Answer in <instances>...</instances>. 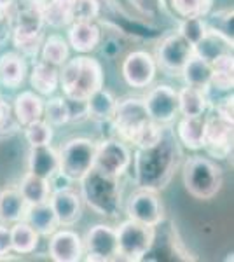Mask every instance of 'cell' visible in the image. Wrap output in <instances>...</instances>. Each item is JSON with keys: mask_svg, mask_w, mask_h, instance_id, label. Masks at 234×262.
Returning <instances> with one entry per match:
<instances>
[{"mask_svg": "<svg viewBox=\"0 0 234 262\" xmlns=\"http://www.w3.org/2000/svg\"><path fill=\"white\" fill-rule=\"evenodd\" d=\"M182 161V149L175 131L164 124L163 135L154 145L137 147L135 180L140 189L163 191L172 182Z\"/></svg>", "mask_w": 234, "mask_h": 262, "instance_id": "6da1fadb", "label": "cell"}, {"mask_svg": "<svg viewBox=\"0 0 234 262\" xmlns=\"http://www.w3.org/2000/svg\"><path fill=\"white\" fill-rule=\"evenodd\" d=\"M59 86L69 100L86 101L100 88H103V69L100 61L89 56L67 60L59 72Z\"/></svg>", "mask_w": 234, "mask_h": 262, "instance_id": "7a4b0ae2", "label": "cell"}, {"mask_svg": "<svg viewBox=\"0 0 234 262\" xmlns=\"http://www.w3.org/2000/svg\"><path fill=\"white\" fill-rule=\"evenodd\" d=\"M80 182L82 200L95 213L101 217H116L121 210V184L116 177L96 170H89Z\"/></svg>", "mask_w": 234, "mask_h": 262, "instance_id": "3957f363", "label": "cell"}, {"mask_svg": "<svg viewBox=\"0 0 234 262\" xmlns=\"http://www.w3.org/2000/svg\"><path fill=\"white\" fill-rule=\"evenodd\" d=\"M185 191L196 200H211L215 198L224 184L222 168L215 161L203 156H193L184 163L182 171Z\"/></svg>", "mask_w": 234, "mask_h": 262, "instance_id": "277c9868", "label": "cell"}, {"mask_svg": "<svg viewBox=\"0 0 234 262\" xmlns=\"http://www.w3.org/2000/svg\"><path fill=\"white\" fill-rule=\"evenodd\" d=\"M96 143L89 138L77 137L70 138L61 145L58 152L59 175L67 180L79 182L86 173L95 166Z\"/></svg>", "mask_w": 234, "mask_h": 262, "instance_id": "5b68a950", "label": "cell"}, {"mask_svg": "<svg viewBox=\"0 0 234 262\" xmlns=\"http://www.w3.org/2000/svg\"><path fill=\"white\" fill-rule=\"evenodd\" d=\"M117 255L126 260H142L154 247L156 227L127 219L116 229Z\"/></svg>", "mask_w": 234, "mask_h": 262, "instance_id": "8992f818", "label": "cell"}, {"mask_svg": "<svg viewBox=\"0 0 234 262\" xmlns=\"http://www.w3.org/2000/svg\"><path fill=\"white\" fill-rule=\"evenodd\" d=\"M145 103L140 98H126L117 101L116 111L110 122H112L116 133L121 137V140L133 143L137 135L151 122Z\"/></svg>", "mask_w": 234, "mask_h": 262, "instance_id": "52a82bcc", "label": "cell"}, {"mask_svg": "<svg viewBox=\"0 0 234 262\" xmlns=\"http://www.w3.org/2000/svg\"><path fill=\"white\" fill-rule=\"evenodd\" d=\"M194 53V48L180 33L168 35L156 51V63L169 75H180L182 69Z\"/></svg>", "mask_w": 234, "mask_h": 262, "instance_id": "ba28073f", "label": "cell"}, {"mask_svg": "<svg viewBox=\"0 0 234 262\" xmlns=\"http://www.w3.org/2000/svg\"><path fill=\"white\" fill-rule=\"evenodd\" d=\"M131 164V152L122 140H103L96 143V156H95V168L105 175L119 179L124 175Z\"/></svg>", "mask_w": 234, "mask_h": 262, "instance_id": "9c48e42d", "label": "cell"}, {"mask_svg": "<svg viewBox=\"0 0 234 262\" xmlns=\"http://www.w3.org/2000/svg\"><path fill=\"white\" fill-rule=\"evenodd\" d=\"M203 149L215 159H227L232 152V121L224 119L219 114L206 116Z\"/></svg>", "mask_w": 234, "mask_h": 262, "instance_id": "30bf717a", "label": "cell"}, {"mask_svg": "<svg viewBox=\"0 0 234 262\" xmlns=\"http://www.w3.org/2000/svg\"><path fill=\"white\" fill-rule=\"evenodd\" d=\"M82 245L88 260L107 262L119 259L116 229L110 226H105V224H98V226L91 227L88 231Z\"/></svg>", "mask_w": 234, "mask_h": 262, "instance_id": "8fae6325", "label": "cell"}, {"mask_svg": "<svg viewBox=\"0 0 234 262\" xmlns=\"http://www.w3.org/2000/svg\"><path fill=\"white\" fill-rule=\"evenodd\" d=\"M143 103L151 119L159 124H169L178 116V91L168 84L152 88L143 98Z\"/></svg>", "mask_w": 234, "mask_h": 262, "instance_id": "7c38bea8", "label": "cell"}, {"mask_svg": "<svg viewBox=\"0 0 234 262\" xmlns=\"http://www.w3.org/2000/svg\"><path fill=\"white\" fill-rule=\"evenodd\" d=\"M157 74V63L147 51H133L122 61V77L131 88L151 86Z\"/></svg>", "mask_w": 234, "mask_h": 262, "instance_id": "4fadbf2b", "label": "cell"}, {"mask_svg": "<svg viewBox=\"0 0 234 262\" xmlns=\"http://www.w3.org/2000/svg\"><path fill=\"white\" fill-rule=\"evenodd\" d=\"M126 210L130 219L152 227L159 226L164 219L163 203L157 198L156 191H148V189H138L135 194H131Z\"/></svg>", "mask_w": 234, "mask_h": 262, "instance_id": "5bb4252c", "label": "cell"}, {"mask_svg": "<svg viewBox=\"0 0 234 262\" xmlns=\"http://www.w3.org/2000/svg\"><path fill=\"white\" fill-rule=\"evenodd\" d=\"M84 245L82 238L75 231L61 229L51 234L49 257L54 262H77L82 259Z\"/></svg>", "mask_w": 234, "mask_h": 262, "instance_id": "9a60e30c", "label": "cell"}, {"mask_svg": "<svg viewBox=\"0 0 234 262\" xmlns=\"http://www.w3.org/2000/svg\"><path fill=\"white\" fill-rule=\"evenodd\" d=\"M49 205L56 215L59 226H74L82 215V198L69 187L51 192Z\"/></svg>", "mask_w": 234, "mask_h": 262, "instance_id": "2e32d148", "label": "cell"}, {"mask_svg": "<svg viewBox=\"0 0 234 262\" xmlns=\"http://www.w3.org/2000/svg\"><path fill=\"white\" fill-rule=\"evenodd\" d=\"M69 27V44L77 53L86 54L98 48L101 32L95 21H74Z\"/></svg>", "mask_w": 234, "mask_h": 262, "instance_id": "e0dca14e", "label": "cell"}, {"mask_svg": "<svg viewBox=\"0 0 234 262\" xmlns=\"http://www.w3.org/2000/svg\"><path fill=\"white\" fill-rule=\"evenodd\" d=\"M28 171L39 175L42 179L53 180L59 171L58 152L51 145L30 147L28 154Z\"/></svg>", "mask_w": 234, "mask_h": 262, "instance_id": "ac0fdd59", "label": "cell"}, {"mask_svg": "<svg viewBox=\"0 0 234 262\" xmlns=\"http://www.w3.org/2000/svg\"><path fill=\"white\" fill-rule=\"evenodd\" d=\"M27 61L18 51H9L0 56V84L9 90H16L27 77Z\"/></svg>", "mask_w": 234, "mask_h": 262, "instance_id": "d6986e66", "label": "cell"}, {"mask_svg": "<svg viewBox=\"0 0 234 262\" xmlns=\"http://www.w3.org/2000/svg\"><path fill=\"white\" fill-rule=\"evenodd\" d=\"M193 48L194 54H198L203 60L211 63L217 58L224 56V54H232V40L206 28V33L196 42Z\"/></svg>", "mask_w": 234, "mask_h": 262, "instance_id": "ffe728a7", "label": "cell"}, {"mask_svg": "<svg viewBox=\"0 0 234 262\" xmlns=\"http://www.w3.org/2000/svg\"><path fill=\"white\" fill-rule=\"evenodd\" d=\"M205 124L206 116H196V117H182L177 126V138L187 149L199 150L203 149L205 143Z\"/></svg>", "mask_w": 234, "mask_h": 262, "instance_id": "44dd1931", "label": "cell"}, {"mask_svg": "<svg viewBox=\"0 0 234 262\" xmlns=\"http://www.w3.org/2000/svg\"><path fill=\"white\" fill-rule=\"evenodd\" d=\"M14 116L21 126H28L32 122L44 117V100L35 91H23L14 100Z\"/></svg>", "mask_w": 234, "mask_h": 262, "instance_id": "7402d4cb", "label": "cell"}, {"mask_svg": "<svg viewBox=\"0 0 234 262\" xmlns=\"http://www.w3.org/2000/svg\"><path fill=\"white\" fill-rule=\"evenodd\" d=\"M28 203L18 189H2L0 191V224H14L25 219Z\"/></svg>", "mask_w": 234, "mask_h": 262, "instance_id": "603a6c76", "label": "cell"}, {"mask_svg": "<svg viewBox=\"0 0 234 262\" xmlns=\"http://www.w3.org/2000/svg\"><path fill=\"white\" fill-rule=\"evenodd\" d=\"M30 84L37 95L51 96L59 86V70L58 67L48 61H37L30 74Z\"/></svg>", "mask_w": 234, "mask_h": 262, "instance_id": "cb8c5ba5", "label": "cell"}, {"mask_svg": "<svg viewBox=\"0 0 234 262\" xmlns=\"http://www.w3.org/2000/svg\"><path fill=\"white\" fill-rule=\"evenodd\" d=\"M23 221H27L40 236H51L59 226L49 201L39 203V205H28Z\"/></svg>", "mask_w": 234, "mask_h": 262, "instance_id": "d4e9b609", "label": "cell"}, {"mask_svg": "<svg viewBox=\"0 0 234 262\" xmlns=\"http://www.w3.org/2000/svg\"><path fill=\"white\" fill-rule=\"evenodd\" d=\"M182 77L185 81V86L198 88V90H210V81H211V65L206 60H203L201 56L193 53V56L187 60V63L182 69Z\"/></svg>", "mask_w": 234, "mask_h": 262, "instance_id": "484cf974", "label": "cell"}, {"mask_svg": "<svg viewBox=\"0 0 234 262\" xmlns=\"http://www.w3.org/2000/svg\"><path fill=\"white\" fill-rule=\"evenodd\" d=\"M208 91L185 86L178 91V112L185 117L203 116L208 108Z\"/></svg>", "mask_w": 234, "mask_h": 262, "instance_id": "4316f807", "label": "cell"}, {"mask_svg": "<svg viewBox=\"0 0 234 262\" xmlns=\"http://www.w3.org/2000/svg\"><path fill=\"white\" fill-rule=\"evenodd\" d=\"M21 196L25 198V201L28 205H39V203L49 201L51 196V180L42 179L39 175H33V173H27V175L21 179V184L18 187Z\"/></svg>", "mask_w": 234, "mask_h": 262, "instance_id": "83f0119b", "label": "cell"}, {"mask_svg": "<svg viewBox=\"0 0 234 262\" xmlns=\"http://www.w3.org/2000/svg\"><path fill=\"white\" fill-rule=\"evenodd\" d=\"M40 234L27 221L14 222L11 227V248L19 255L32 253L39 245Z\"/></svg>", "mask_w": 234, "mask_h": 262, "instance_id": "f1b7e54d", "label": "cell"}, {"mask_svg": "<svg viewBox=\"0 0 234 262\" xmlns=\"http://www.w3.org/2000/svg\"><path fill=\"white\" fill-rule=\"evenodd\" d=\"M116 105L117 100L114 98L112 93L100 88L86 100L88 117L96 121H110L114 116V111H116Z\"/></svg>", "mask_w": 234, "mask_h": 262, "instance_id": "f546056e", "label": "cell"}, {"mask_svg": "<svg viewBox=\"0 0 234 262\" xmlns=\"http://www.w3.org/2000/svg\"><path fill=\"white\" fill-rule=\"evenodd\" d=\"M74 21V0H46L44 25L53 28L69 27Z\"/></svg>", "mask_w": 234, "mask_h": 262, "instance_id": "4dcf8cb0", "label": "cell"}, {"mask_svg": "<svg viewBox=\"0 0 234 262\" xmlns=\"http://www.w3.org/2000/svg\"><path fill=\"white\" fill-rule=\"evenodd\" d=\"M211 65V81L210 88L217 91H231L234 86V58L232 54H224L210 63Z\"/></svg>", "mask_w": 234, "mask_h": 262, "instance_id": "1f68e13d", "label": "cell"}, {"mask_svg": "<svg viewBox=\"0 0 234 262\" xmlns=\"http://www.w3.org/2000/svg\"><path fill=\"white\" fill-rule=\"evenodd\" d=\"M42 61H48L54 67H61L69 60V42L59 35H51L40 46Z\"/></svg>", "mask_w": 234, "mask_h": 262, "instance_id": "d6a6232c", "label": "cell"}, {"mask_svg": "<svg viewBox=\"0 0 234 262\" xmlns=\"http://www.w3.org/2000/svg\"><path fill=\"white\" fill-rule=\"evenodd\" d=\"M180 18H205L210 14L214 0H169Z\"/></svg>", "mask_w": 234, "mask_h": 262, "instance_id": "836d02e7", "label": "cell"}, {"mask_svg": "<svg viewBox=\"0 0 234 262\" xmlns=\"http://www.w3.org/2000/svg\"><path fill=\"white\" fill-rule=\"evenodd\" d=\"M44 117L51 126H63L70 122L69 100L65 96H53L48 103H44Z\"/></svg>", "mask_w": 234, "mask_h": 262, "instance_id": "e575fe53", "label": "cell"}, {"mask_svg": "<svg viewBox=\"0 0 234 262\" xmlns=\"http://www.w3.org/2000/svg\"><path fill=\"white\" fill-rule=\"evenodd\" d=\"M25 137H27L30 147L49 145L51 140H53V126L46 119H39L25 126Z\"/></svg>", "mask_w": 234, "mask_h": 262, "instance_id": "d590c367", "label": "cell"}, {"mask_svg": "<svg viewBox=\"0 0 234 262\" xmlns=\"http://www.w3.org/2000/svg\"><path fill=\"white\" fill-rule=\"evenodd\" d=\"M42 33L12 32V44L16 51L23 56H37L42 46Z\"/></svg>", "mask_w": 234, "mask_h": 262, "instance_id": "8d00e7d4", "label": "cell"}, {"mask_svg": "<svg viewBox=\"0 0 234 262\" xmlns=\"http://www.w3.org/2000/svg\"><path fill=\"white\" fill-rule=\"evenodd\" d=\"M205 21H206V28H210V30H214L232 40V9L217 11L214 14H210V19Z\"/></svg>", "mask_w": 234, "mask_h": 262, "instance_id": "74e56055", "label": "cell"}, {"mask_svg": "<svg viewBox=\"0 0 234 262\" xmlns=\"http://www.w3.org/2000/svg\"><path fill=\"white\" fill-rule=\"evenodd\" d=\"M178 33L194 46L196 42H198L206 33L205 18H182L180 30H178Z\"/></svg>", "mask_w": 234, "mask_h": 262, "instance_id": "f35d334b", "label": "cell"}, {"mask_svg": "<svg viewBox=\"0 0 234 262\" xmlns=\"http://www.w3.org/2000/svg\"><path fill=\"white\" fill-rule=\"evenodd\" d=\"M98 14H100L98 0H74V21H95Z\"/></svg>", "mask_w": 234, "mask_h": 262, "instance_id": "ab89813d", "label": "cell"}, {"mask_svg": "<svg viewBox=\"0 0 234 262\" xmlns=\"http://www.w3.org/2000/svg\"><path fill=\"white\" fill-rule=\"evenodd\" d=\"M11 252V227L0 224V257H7Z\"/></svg>", "mask_w": 234, "mask_h": 262, "instance_id": "60d3db41", "label": "cell"}, {"mask_svg": "<svg viewBox=\"0 0 234 262\" xmlns=\"http://www.w3.org/2000/svg\"><path fill=\"white\" fill-rule=\"evenodd\" d=\"M215 114H219L220 117L227 121H232V95L219 100V103L215 105Z\"/></svg>", "mask_w": 234, "mask_h": 262, "instance_id": "b9f144b4", "label": "cell"}, {"mask_svg": "<svg viewBox=\"0 0 234 262\" xmlns=\"http://www.w3.org/2000/svg\"><path fill=\"white\" fill-rule=\"evenodd\" d=\"M12 121V107L4 96H0V131L6 129Z\"/></svg>", "mask_w": 234, "mask_h": 262, "instance_id": "7bdbcfd3", "label": "cell"}, {"mask_svg": "<svg viewBox=\"0 0 234 262\" xmlns=\"http://www.w3.org/2000/svg\"><path fill=\"white\" fill-rule=\"evenodd\" d=\"M130 2L133 4L138 11H142L143 14H152V12H156L159 9L163 0H130Z\"/></svg>", "mask_w": 234, "mask_h": 262, "instance_id": "ee69618b", "label": "cell"}, {"mask_svg": "<svg viewBox=\"0 0 234 262\" xmlns=\"http://www.w3.org/2000/svg\"><path fill=\"white\" fill-rule=\"evenodd\" d=\"M9 16H7V9H4V7H0V27H2V23L6 21Z\"/></svg>", "mask_w": 234, "mask_h": 262, "instance_id": "f6af8a7d", "label": "cell"}, {"mask_svg": "<svg viewBox=\"0 0 234 262\" xmlns=\"http://www.w3.org/2000/svg\"><path fill=\"white\" fill-rule=\"evenodd\" d=\"M14 2V0H0V7H4V9H9V6Z\"/></svg>", "mask_w": 234, "mask_h": 262, "instance_id": "bcb514c9", "label": "cell"}]
</instances>
